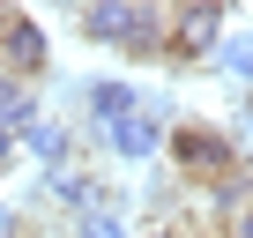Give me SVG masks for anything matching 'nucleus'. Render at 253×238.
Masks as SVG:
<instances>
[{
  "instance_id": "nucleus-1",
  "label": "nucleus",
  "mask_w": 253,
  "mask_h": 238,
  "mask_svg": "<svg viewBox=\"0 0 253 238\" xmlns=\"http://www.w3.org/2000/svg\"><path fill=\"white\" fill-rule=\"evenodd\" d=\"M75 38L112 45L119 60H164L171 8H157V0H89V8H75Z\"/></svg>"
},
{
  "instance_id": "nucleus-2",
  "label": "nucleus",
  "mask_w": 253,
  "mask_h": 238,
  "mask_svg": "<svg viewBox=\"0 0 253 238\" xmlns=\"http://www.w3.org/2000/svg\"><path fill=\"white\" fill-rule=\"evenodd\" d=\"M164 157H171V179H179V186H216V179L246 171V149H238V134H223L216 119H171Z\"/></svg>"
},
{
  "instance_id": "nucleus-3",
  "label": "nucleus",
  "mask_w": 253,
  "mask_h": 238,
  "mask_svg": "<svg viewBox=\"0 0 253 238\" xmlns=\"http://www.w3.org/2000/svg\"><path fill=\"white\" fill-rule=\"evenodd\" d=\"M216 45H223V0H186V8H171L164 67H201V60H216Z\"/></svg>"
},
{
  "instance_id": "nucleus-4",
  "label": "nucleus",
  "mask_w": 253,
  "mask_h": 238,
  "mask_svg": "<svg viewBox=\"0 0 253 238\" xmlns=\"http://www.w3.org/2000/svg\"><path fill=\"white\" fill-rule=\"evenodd\" d=\"M45 67H52L45 23L8 8V23H0V75H15V82H30V89H38V82H45Z\"/></svg>"
},
{
  "instance_id": "nucleus-5",
  "label": "nucleus",
  "mask_w": 253,
  "mask_h": 238,
  "mask_svg": "<svg viewBox=\"0 0 253 238\" xmlns=\"http://www.w3.org/2000/svg\"><path fill=\"white\" fill-rule=\"evenodd\" d=\"M164 134H171V112L142 97V112H134V119H119V127L104 134V149H112L119 164H149V157L164 149Z\"/></svg>"
},
{
  "instance_id": "nucleus-6",
  "label": "nucleus",
  "mask_w": 253,
  "mask_h": 238,
  "mask_svg": "<svg viewBox=\"0 0 253 238\" xmlns=\"http://www.w3.org/2000/svg\"><path fill=\"white\" fill-rule=\"evenodd\" d=\"M75 104L89 112V127H97V134H112L119 119H134V112H142V89H134V82L97 75V82H82V89H75Z\"/></svg>"
},
{
  "instance_id": "nucleus-7",
  "label": "nucleus",
  "mask_w": 253,
  "mask_h": 238,
  "mask_svg": "<svg viewBox=\"0 0 253 238\" xmlns=\"http://www.w3.org/2000/svg\"><path fill=\"white\" fill-rule=\"evenodd\" d=\"M45 201L52 208H67V216H89V208H119V194L89 171V164H75V171H52L45 179Z\"/></svg>"
},
{
  "instance_id": "nucleus-8",
  "label": "nucleus",
  "mask_w": 253,
  "mask_h": 238,
  "mask_svg": "<svg viewBox=\"0 0 253 238\" xmlns=\"http://www.w3.org/2000/svg\"><path fill=\"white\" fill-rule=\"evenodd\" d=\"M23 149L45 164V179H52V171H75V127H67V119H52V112L23 134Z\"/></svg>"
},
{
  "instance_id": "nucleus-9",
  "label": "nucleus",
  "mask_w": 253,
  "mask_h": 238,
  "mask_svg": "<svg viewBox=\"0 0 253 238\" xmlns=\"http://www.w3.org/2000/svg\"><path fill=\"white\" fill-rule=\"evenodd\" d=\"M38 119H45V104H38V89L30 82H15V75H0V127H8L15 142L38 127Z\"/></svg>"
},
{
  "instance_id": "nucleus-10",
  "label": "nucleus",
  "mask_w": 253,
  "mask_h": 238,
  "mask_svg": "<svg viewBox=\"0 0 253 238\" xmlns=\"http://www.w3.org/2000/svg\"><path fill=\"white\" fill-rule=\"evenodd\" d=\"M216 67H223L231 82H253V38H223V45H216Z\"/></svg>"
},
{
  "instance_id": "nucleus-11",
  "label": "nucleus",
  "mask_w": 253,
  "mask_h": 238,
  "mask_svg": "<svg viewBox=\"0 0 253 238\" xmlns=\"http://www.w3.org/2000/svg\"><path fill=\"white\" fill-rule=\"evenodd\" d=\"M75 238H126V223H119V208H89V216H75Z\"/></svg>"
},
{
  "instance_id": "nucleus-12",
  "label": "nucleus",
  "mask_w": 253,
  "mask_h": 238,
  "mask_svg": "<svg viewBox=\"0 0 253 238\" xmlns=\"http://www.w3.org/2000/svg\"><path fill=\"white\" fill-rule=\"evenodd\" d=\"M15 157H23V142H15L8 127H0V179H8V164H15Z\"/></svg>"
},
{
  "instance_id": "nucleus-13",
  "label": "nucleus",
  "mask_w": 253,
  "mask_h": 238,
  "mask_svg": "<svg viewBox=\"0 0 253 238\" xmlns=\"http://www.w3.org/2000/svg\"><path fill=\"white\" fill-rule=\"evenodd\" d=\"M223 238H253V208H238V216L223 223Z\"/></svg>"
},
{
  "instance_id": "nucleus-14",
  "label": "nucleus",
  "mask_w": 253,
  "mask_h": 238,
  "mask_svg": "<svg viewBox=\"0 0 253 238\" xmlns=\"http://www.w3.org/2000/svg\"><path fill=\"white\" fill-rule=\"evenodd\" d=\"M0 231H15V208H8V194H0Z\"/></svg>"
},
{
  "instance_id": "nucleus-15",
  "label": "nucleus",
  "mask_w": 253,
  "mask_h": 238,
  "mask_svg": "<svg viewBox=\"0 0 253 238\" xmlns=\"http://www.w3.org/2000/svg\"><path fill=\"white\" fill-rule=\"evenodd\" d=\"M142 238H179V231H157V223H149V231H142Z\"/></svg>"
},
{
  "instance_id": "nucleus-16",
  "label": "nucleus",
  "mask_w": 253,
  "mask_h": 238,
  "mask_svg": "<svg viewBox=\"0 0 253 238\" xmlns=\"http://www.w3.org/2000/svg\"><path fill=\"white\" fill-rule=\"evenodd\" d=\"M0 238H23V231H0Z\"/></svg>"
}]
</instances>
